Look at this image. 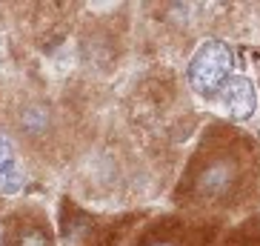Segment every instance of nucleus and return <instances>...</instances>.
Segmentation results:
<instances>
[{
	"label": "nucleus",
	"instance_id": "1",
	"mask_svg": "<svg viewBox=\"0 0 260 246\" xmlns=\"http://www.w3.org/2000/svg\"><path fill=\"white\" fill-rule=\"evenodd\" d=\"M235 54L223 40H203L189 60V83L203 98H217L223 83L232 77Z\"/></svg>",
	"mask_w": 260,
	"mask_h": 246
},
{
	"label": "nucleus",
	"instance_id": "2",
	"mask_svg": "<svg viewBox=\"0 0 260 246\" xmlns=\"http://www.w3.org/2000/svg\"><path fill=\"white\" fill-rule=\"evenodd\" d=\"M217 100L223 103V109L229 112L232 117L237 120H246V117L254 115V109H257V95H254V86L249 77L243 75H232L223 89L217 92Z\"/></svg>",
	"mask_w": 260,
	"mask_h": 246
},
{
	"label": "nucleus",
	"instance_id": "3",
	"mask_svg": "<svg viewBox=\"0 0 260 246\" xmlns=\"http://www.w3.org/2000/svg\"><path fill=\"white\" fill-rule=\"evenodd\" d=\"M26 183V172L17 161V149L6 132L0 129V195H17Z\"/></svg>",
	"mask_w": 260,
	"mask_h": 246
},
{
	"label": "nucleus",
	"instance_id": "4",
	"mask_svg": "<svg viewBox=\"0 0 260 246\" xmlns=\"http://www.w3.org/2000/svg\"><path fill=\"white\" fill-rule=\"evenodd\" d=\"M17 123H20V129H23L26 135H43V132L52 126V115H49L46 106H40V103H29V106H23V112H20Z\"/></svg>",
	"mask_w": 260,
	"mask_h": 246
},
{
	"label": "nucleus",
	"instance_id": "5",
	"mask_svg": "<svg viewBox=\"0 0 260 246\" xmlns=\"http://www.w3.org/2000/svg\"><path fill=\"white\" fill-rule=\"evenodd\" d=\"M15 246H49V243H46V238H43L40 232H26V235L17 238Z\"/></svg>",
	"mask_w": 260,
	"mask_h": 246
}]
</instances>
